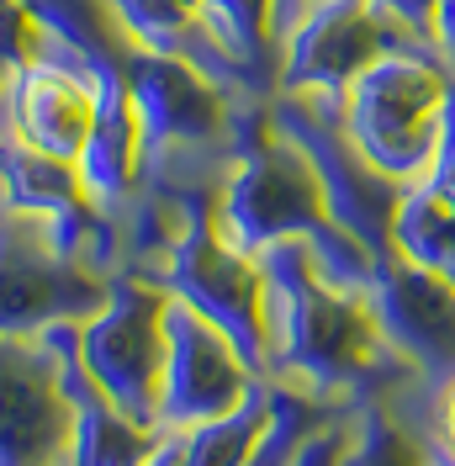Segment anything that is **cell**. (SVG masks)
Wrapping results in <instances>:
<instances>
[{
    "mask_svg": "<svg viewBox=\"0 0 455 466\" xmlns=\"http://www.w3.org/2000/svg\"><path fill=\"white\" fill-rule=\"evenodd\" d=\"M265 276V377L323 408H355L413 377L370 308L366 287H339L313 249L286 238L259 249Z\"/></svg>",
    "mask_w": 455,
    "mask_h": 466,
    "instance_id": "6da1fadb",
    "label": "cell"
},
{
    "mask_svg": "<svg viewBox=\"0 0 455 466\" xmlns=\"http://www.w3.org/2000/svg\"><path fill=\"white\" fill-rule=\"evenodd\" d=\"M217 223L244 255H259L270 244L297 238V244L313 249L318 270L329 281L370 287L376 260L329 212V197H323L313 159L270 122V101H259L249 116H238L233 165H228L223 186H217Z\"/></svg>",
    "mask_w": 455,
    "mask_h": 466,
    "instance_id": "7a4b0ae2",
    "label": "cell"
},
{
    "mask_svg": "<svg viewBox=\"0 0 455 466\" xmlns=\"http://www.w3.org/2000/svg\"><path fill=\"white\" fill-rule=\"evenodd\" d=\"M445 90H450V69L440 48H398L366 64L339 90V122L366 165L402 186H419L440 159Z\"/></svg>",
    "mask_w": 455,
    "mask_h": 466,
    "instance_id": "3957f363",
    "label": "cell"
},
{
    "mask_svg": "<svg viewBox=\"0 0 455 466\" xmlns=\"http://www.w3.org/2000/svg\"><path fill=\"white\" fill-rule=\"evenodd\" d=\"M270 122L313 159L339 228L370 260H381L398 244L392 228H398V207L408 197V186L360 159V148L349 144V133L339 122V90H281L270 101Z\"/></svg>",
    "mask_w": 455,
    "mask_h": 466,
    "instance_id": "277c9868",
    "label": "cell"
},
{
    "mask_svg": "<svg viewBox=\"0 0 455 466\" xmlns=\"http://www.w3.org/2000/svg\"><path fill=\"white\" fill-rule=\"evenodd\" d=\"M165 308L170 291L143 276H112L106 302L75 323V355L86 377L112 398L127 419L159 424V381H165Z\"/></svg>",
    "mask_w": 455,
    "mask_h": 466,
    "instance_id": "5b68a950",
    "label": "cell"
},
{
    "mask_svg": "<svg viewBox=\"0 0 455 466\" xmlns=\"http://www.w3.org/2000/svg\"><path fill=\"white\" fill-rule=\"evenodd\" d=\"M265 377L238 355L212 319L170 297L165 308V381H159V424L165 430H191L207 419H223L255 398Z\"/></svg>",
    "mask_w": 455,
    "mask_h": 466,
    "instance_id": "8992f818",
    "label": "cell"
},
{
    "mask_svg": "<svg viewBox=\"0 0 455 466\" xmlns=\"http://www.w3.org/2000/svg\"><path fill=\"white\" fill-rule=\"evenodd\" d=\"M398 48H434L376 0H313L281 37V90H344Z\"/></svg>",
    "mask_w": 455,
    "mask_h": 466,
    "instance_id": "52a82bcc",
    "label": "cell"
},
{
    "mask_svg": "<svg viewBox=\"0 0 455 466\" xmlns=\"http://www.w3.org/2000/svg\"><path fill=\"white\" fill-rule=\"evenodd\" d=\"M69 430L54 329L37 345H0V466H69Z\"/></svg>",
    "mask_w": 455,
    "mask_h": 466,
    "instance_id": "ba28073f",
    "label": "cell"
},
{
    "mask_svg": "<svg viewBox=\"0 0 455 466\" xmlns=\"http://www.w3.org/2000/svg\"><path fill=\"white\" fill-rule=\"evenodd\" d=\"M370 308L402 360L424 377L455 371V281L402 255L398 244L370 270Z\"/></svg>",
    "mask_w": 455,
    "mask_h": 466,
    "instance_id": "9c48e42d",
    "label": "cell"
},
{
    "mask_svg": "<svg viewBox=\"0 0 455 466\" xmlns=\"http://www.w3.org/2000/svg\"><path fill=\"white\" fill-rule=\"evenodd\" d=\"M96 90L90 80L75 75H58V69H37L27 75V86L16 96V127H22V144L32 154H48L64 165H80V154L90 144V127H96Z\"/></svg>",
    "mask_w": 455,
    "mask_h": 466,
    "instance_id": "30bf717a",
    "label": "cell"
},
{
    "mask_svg": "<svg viewBox=\"0 0 455 466\" xmlns=\"http://www.w3.org/2000/svg\"><path fill=\"white\" fill-rule=\"evenodd\" d=\"M334 466H429V430L408 398V377L349 408Z\"/></svg>",
    "mask_w": 455,
    "mask_h": 466,
    "instance_id": "8fae6325",
    "label": "cell"
},
{
    "mask_svg": "<svg viewBox=\"0 0 455 466\" xmlns=\"http://www.w3.org/2000/svg\"><path fill=\"white\" fill-rule=\"evenodd\" d=\"M270 408H276V387L265 381L249 403L223 413V419L170 430V466H249L259 435L270 424Z\"/></svg>",
    "mask_w": 455,
    "mask_h": 466,
    "instance_id": "7c38bea8",
    "label": "cell"
},
{
    "mask_svg": "<svg viewBox=\"0 0 455 466\" xmlns=\"http://www.w3.org/2000/svg\"><path fill=\"white\" fill-rule=\"evenodd\" d=\"M392 238H398L402 255H413L419 265H429L445 281H455V186L450 180H419V186H408Z\"/></svg>",
    "mask_w": 455,
    "mask_h": 466,
    "instance_id": "4fadbf2b",
    "label": "cell"
},
{
    "mask_svg": "<svg viewBox=\"0 0 455 466\" xmlns=\"http://www.w3.org/2000/svg\"><path fill=\"white\" fill-rule=\"evenodd\" d=\"M408 398L419 408V419L429 424V435L455 456V371L450 377H424V371H413V377H408Z\"/></svg>",
    "mask_w": 455,
    "mask_h": 466,
    "instance_id": "5bb4252c",
    "label": "cell"
},
{
    "mask_svg": "<svg viewBox=\"0 0 455 466\" xmlns=\"http://www.w3.org/2000/svg\"><path fill=\"white\" fill-rule=\"evenodd\" d=\"M344 430H349V408L334 413L323 430H313V435L302 440V451H297L286 466H334V456H339V445H344Z\"/></svg>",
    "mask_w": 455,
    "mask_h": 466,
    "instance_id": "9a60e30c",
    "label": "cell"
},
{
    "mask_svg": "<svg viewBox=\"0 0 455 466\" xmlns=\"http://www.w3.org/2000/svg\"><path fill=\"white\" fill-rule=\"evenodd\" d=\"M376 5H381L387 16H398L413 37L434 43V0H376Z\"/></svg>",
    "mask_w": 455,
    "mask_h": 466,
    "instance_id": "2e32d148",
    "label": "cell"
},
{
    "mask_svg": "<svg viewBox=\"0 0 455 466\" xmlns=\"http://www.w3.org/2000/svg\"><path fill=\"white\" fill-rule=\"evenodd\" d=\"M429 180H450L455 186V75H450V90H445V133H440V159Z\"/></svg>",
    "mask_w": 455,
    "mask_h": 466,
    "instance_id": "e0dca14e",
    "label": "cell"
},
{
    "mask_svg": "<svg viewBox=\"0 0 455 466\" xmlns=\"http://www.w3.org/2000/svg\"><path fill=\"white\" fill-rule=\"evenodd\" d=\"M434 48L455 75V0H434Z\"/></svg>",
    "mask_w": 455,
    "mask_h": 466,
    "instance_id": "ac0fdd59",
    "label": "cell"
},
{
    "mask_svg": "<svg viewBox=\"0 0 455 466\" xmlns=\"http://www.w3.org/2000/svg\"><path fill=\"white\" fill-rule=\"evenodd\" d=\"M148 466H170V440H165V451H159V456H154Z\"/></svg>",
    "mask_w": 455,
    "mask_h": 466,
    "instance_id": "d6986e66",
    "label": "cell"
}]
</instances>
